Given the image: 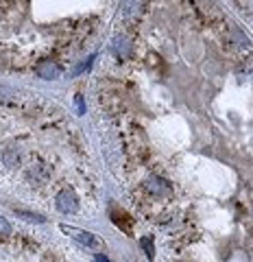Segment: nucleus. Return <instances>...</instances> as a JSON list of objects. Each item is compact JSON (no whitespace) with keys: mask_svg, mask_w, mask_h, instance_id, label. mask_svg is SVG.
<instances>
[{"mask_svg":"<svg viewBox=\"0 0 253 262\" xmlns=\"http://www.w3.org/2000/svg\"><path fill=\"white\" fill-rule=\"evenodd\" d=\"M92 62H94V55H92V57H87V62H85V64H81L79 68L74 70V74H79V72H83L85 68H90V66H92Z\"/></svg>","mask_w":253,"mask_h":262,"instance_id":"obj_11","label":"nucleus"},{"mask_svg":"<svg viewBox=\"0 0 253 262\" xmlns=\"http://www.w3.org/2000/svg\"><path fill=\"white\" fill-rule=\"evenodd\" d=\"M114 48H116V53L120 55V57H126V55H129V44H126L125 40H116Z\"/></svg>","mask_w":253,"mask_h":262,"instance_id":"obj_6","label":"nucleus"},{"mask_svg":"<svg viewBox=\"0 0 253 262\" xmlns=\"http://www.w3.org/2000/svg\"><path fill=\"white\" fill-rule=\"evenodd\" d=\"M18 214L24 218V221H33V223H44V216L40 214H31V212H24V210H18Z\"/></svg>","mask_w":253,"mask_h":262,"instance_id":"obj_7","label":"nucleus"},{"mask_svg":"<svg viewBox=\"0 0 253 262\" xmlns=\"http://www.w3.org/2000/svg\"><path fill=\"white\" fill-rule=\"evenodd\" d=\"M57 210L63 212V214H74L79 210V199L72 190H62L57 195Z\"/></svg>","mask_w":253,"mask_h":262,"instance_id":"obj_1","label":"nucleus"},{"mask_svg":"<svg viewBox=\"0 0 253 262\" xmlns=\"http://www.w3.org/2000/svg\"><path fill=\"white\" fill-rule=\"evenodd\" d=\"M140 245H142V249L146 251V256H148V258H153V256H155V247H153V240L148 238V236L142 238V240H140Z\"/></svg>","mask_w":253,"mask_h":262,"instance_id":"obj_5","label":"nucleus"},{"mask_svg":"<svg viewBox=\"0 0 253 262\" xmlns=\"http://www.w3.org/2000/svg\"><path fill=\"white\" fill-rule=\"evenodd\" d=\"M96 262H112L107 258V256H103V254H96Z\"/></svg>","mask_w":253,"mask_h":262,"instance_id":"obj_13","label":"nucleus"},{"mask_svg":"<svg viewBox=\"0 0 253 262\" xmlns=\"http://www.w3.org/2000/svg\"><path fill=\"white\" fill-rule=\"evenodd\" d=\"M148 190H151V193H155V195H168L170 193V186H168L166 179L155 177V179H151V182H148Z\"/></svg>","mask_w":253,"mask_h":262,"instance_id":"obj_4","label":"nucleus"},{"mask_svg":"<svg viewBox=\"0 0 253 262\" xmlns=\"http://www.w3.org/2000/svg\"><path fill=\"white\" fill-rule=\"evenodd\" d=\"M234 37H236V42L240 44V46H249V40H247V35H243L238 29H234Z\"/></svg>","mask_w":253,"mask_h":262,"instance_id":"obj_9","label":"nucleus"},{"mask_svg":"<svg viewBox=\"0 0 253 262\" xmlns=\"http://www.w3.org/2000/svg\"><path fill=\"white\" fill-rule=\"evenodd\" d=\"M65 234H72V238L74 240H79L81 245H85V247H92V249H103V243L98 240L94 234H90V232H83V229H76V227H62Z\"/></svg>","mask_w":253,"mask_h":262,"instance_id":"obj_2","label":"nucleus"},{"mask_svg":"<svg viewBox=\"0 0 253 262\" xmlns=\"http://www.w3.org/2000/svg\"><path fill=\"white\" fill-rule=\"evenodd\" d=\"M37 74H40L42 79H46V81H53V79H57V76L62 74V68H59L55 62H42L40 66H37Z\"/></svg>","mask_w":253,"mask_h":262,"instance_id":"obj_3","label":"nucleus"},{"mask_svg":"<svg viewBox=\"0 0 253 262\" xmlns=\"http://www.w3.org/2000/svg\"><path fill=\"white\" fill-rule=\"evenodd\" d=\"M11 234V225H9V221L4 218L2 214H0V236H9Z\"/></svg>","mask_w":253,"mask_h":262,"instance_id":"obj_8","label":"nucleus"},{"mask_svg":"<svg viewBox=\"0 0 253 262\" xmlns=\"http://www.w3.org/2000/svg\"><path fill=\"white\" fill-rule=\"evenodd\" d=\"M76 107H79V114H85V107H83V98H81V94H76Z\"/></svg>","mask_w":253,"mask_h":262,"instance_id":"obj_12","label":"nucleus"},{"mask_svg":"<svg viewBox=\"0 0 253 262\" xmlns=\"http://www.w3.org/2000/svg\"><path fill=\"white\" fill-rule=\"evenodd\" d=\"M11 96H15V94H13V90H9V87L0 85V101H9Z\"/></svg>","mask_w":253,"mask_h":262,"instance_id":"obj_10","label":"nucleus"}]
</instances>
